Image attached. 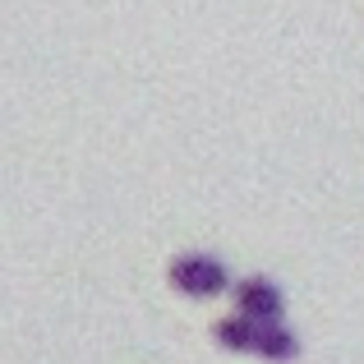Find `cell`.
Instances as JSON below:
<instances>
[{
  "label": "cell",
  "instance_id": "obj_1",
  "mask_svg": "<svg viewBox=\"0 0 364 364\" xmlns=\"http://www.w3.org/2000/svg\"><path fill=\"white\" fill-rule=\"evenodd\" d=\"M217 346L222 350H235V355H258V360H295L300 355V341L286 323H258V318H245V314H231L213 328Z\"/></svg>",
  "mask_w": 364,
  "mask_h": 364
},
{
  "label": "cell",
  "instance_id": "obj_2",
  "mask_svg": "<svg viewBox=\"0 0 364 364\" xmlns=\"http://www.w3.org/2000/svg\"><path fill=\"white\" fill-rule=\"evenodd\" d=\"M166 282L189 300H217L231 286V272L217 254H176L166 267Z\"/></svg>",
  "mask_w": 364,
  "mask_h": 364
},
{
  "label": "cell",
  "instance_id": "obj_3",
  "mask_svg": "<svg viewBox=\"0 0 364 364\" xmlns=\"http://www.w3.org/2000/svg\"><path fill=\"white\" fill-rule=\"evenodd\" d=\"M235 295V314H245V318H258V323H282V286L267 282V277H245V282L231 286Z\"/></svg>",
  "mask_w": 364,
  "mask_h": 364
}]
</instances>
